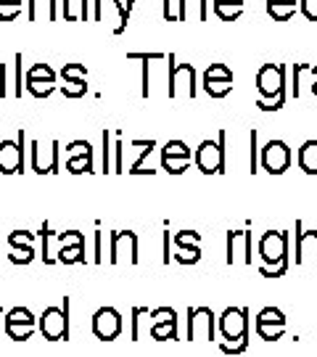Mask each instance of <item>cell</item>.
Segmentation results:
<instances>
[{
    "label": "cell",
    "mask_w": 317,
    "mask_h": 357,
    "mask_svg": "<svg viewBox=\"0 0 317 357\" xmlns=\"http://www.w3.org/2000/svg\"><path fill=\"white\" fill-rule=\"evenodd\" d=\"M175 246L178 249H188V252H193V249H201L199 243H201V233H196V230H180V233H175Z\"/></svg>",
    "instance_id": "obj_21"
},
{
    "label": "cell",
    "mask_w": 317,
    "mask_h": 357,
    "mask_svg": "<svg viewBox=\"0 0 317 357\" xmlns=\"http://www.w3.org/2000/svg\"><path fill=\"white\" fill-rule=\"evenodd\" d=\"M225 138L228 132L219 130L217 141H201L193 153V162L203 175H222L225 172Z\"/></svg>",
    "instance_id": "obj_2"
},
{
    "label": "cell",
    "mask_w": 317,
    "mask_h": 357,
    "mask_svg": "<svg viewBox=\"0 0 317 357\" xmlns=\"http://www.w3.org/2000/svg\"><path fill=\"white\" fill-rule=\"evenodd\" d=\"M24 169V130L19 132V141H0V172L13 175Z\"/></svg>",
    "instance_id": "obj_11"
},
{
    "label": "cell",
    "mask_w": 317,
    "mask_h": 357,
    "mask_svg": "<svg viewBox=\"0 0 317 357\" xmlns=\"http://www.w3.org/2000/svg\"><path fill=\"white\" fill-rule=\"evenodd\" d=\"M35 98H48L53 90H56V82H38V79H29L24 85Z\"/></svg>",
    "instance_id": "obj_30"
},
{
    "label": "cell",
    "mask_w": 317,
    "mask_h": 357,
    "mask_svg": "<svg viewBox=\"0 0 317 357\" xmlns=\"http://www.w3.org/2000/svg\"><path fill=\"white\" fill-rule=\"evenodd\" d=\"M59 262L63 265H75V262H85V246H66L59 249Z\"/></svg>",
    "instance_id": "obj_26"
},
{
    "label": "cell",
    "mask_w": 317,
    "mask_h": 357,
    "mask_svg": "<svg viewBox=\"0 0 317 357\" xmlns=\"http://www.w3.org/2000/svg\"><path fill=\"white\" fill-rule=\"evenodd\" d=\"M61 90L66 98H82L88 93V82L85 79H63Z\"/></svg>",
    "instance_id": "obj_27"
},
{
    "label": "cell",
    "mask_w": 317,
    "mask_h": 357,
    "mask_svg": "<svg viewBox=\"0 0 317 357\" xmlns=\"http://www.w3.org/2000/svg\"><path fill=\"white\" fill-rule=\"evenodd\" d=\"M262 167L270 175H283L291 167V149L286 141H270L262 149Z\"/></svg>",
    "instance_id": "obj_9"
},
{
    "label": "cell",
    "mask_w": 317,
    "mask_h": 357,
    "mask_svg": "<svg viewBox=\"0 0 317 357\" xmlns=\"http://www.w3.org/2000/svg\"><path fill=\"white\" fill-rule=\"evenodd\" d=\"M88 6H90V0H79V16H82V22H88V16H90Z\"/></svg>",
    "instance_id": "obj_50"
},
{
    "label": "cell",
    "mask_w": 317,
    "mask_h": 357,
    "mask_svg": "<svg viewBox=\"0 0 317 357\" xmlns=\"http://www.w3.org/2000/svg\"><path fill=\"white\" fill-rule=\"evenodd\" d=\"M222 355H243L249 349V339H241V342H222L219 344Z\"/></svg>",
    "instance_id": "obj_39"
},
{
    "label": "cell",
    "mask_w": 317,
    "mask_h": 357,
    "mask_svg": "<svg viewBox=\"0 0 317 357\" xmlns=\"http://www.w3.org/2000/svg\"><path fill=\"white\" fill-rule=\"evenodd\" d=\"M61 77L63 79H88V69L85 64H63Z\"/></svg>",
    "instance_id": "obj_35"
},
{
    "label": "cell",
    "mask_w": 317,
    "mask_h": 357,
    "mask_svg": "<svg viewBox=\"0 0 317 357\" xmlns=\"http://www.w3.org/2000/svg\"><path fill=\"white\" fill-rule=\"evenodd\" d=\"M215 13L222 19V22H235L243 13V8H215Z\"/></svg>",
    "instance_id": "obj_46"
},
{
    "label": "cell",
    "mask_w": 317,
    "mask_h": 357,
    "mask_svg": "<svg viewBox=\"0 0 317 357\" xmlns=\"http://www.w3.org/2000/svg\"><path fill=\"white\" fill-rule=\"evenodd\" d=\"M29 79H38V82H56V72L48 64H35L26 72V82Z\"/></svg>",
    "instance_id": "obj_28"
},
{
    "label": "cell",
    "mask_w": 317,
    "mask_h": 357,
    "mask_svg": "<svg viewBox=\"0 0 317 357\" xmlns=\"http://www.w3.org/2000/svg\"><path fill=\"white\" fill-rule=\"evenodd\" d=\"M151 339L156 342H175L178 339V318H167V320H159V323H153L151 326Z\"/></svg>",
    "instance_id": "obj_16"
},
{
    "label": "cell",
    "mask_w": 317,
    "mask_h": 357,
    "mask_svg": "<svg viewBox=\"0 0 317 357\" xmlns=\"http://www.w3.org/2000/svg\"><path fill=\"white\" fill-rule=\"evenodd\" d=\"M215 8H243V0H215Z\"/></svg>",
    "instance_id": "obj_48"
},
{
    "label": "cell",
    "mask_w": 317,
    "mask_h": 357,
    "mask_svg": "<svg viewBox=\"0 0 317 357\" xmlns=\"http://www.w3.org/2000/svg\"><path fill=\"white\" fill-rule=\"evenodd\" d=\"M267 3H296V0H267Z\"/></svg>",
    "instance_id": "obj_56"
},
{
    "label": "cell",
    "mask_w": 317,
    "mask_h": 357,
    "mask_svg": "<svg viewBox=\"0 0 317 357\" xmlns=\"http://www.w3.org/2000/svg\"><path fill=\"white\" fill-rule=\"evenodd\" d=\"M93 333L101 342H114L116 336L122 333V315L116 312L114 307H98L93 315Z\"/></svg>",
    "instance_id": "obj_8"
},
{
    "label": "cell",
    "mask_w": 317,
    "mask_h": 357,
    "mask_svg": "<svg viewBox=\"0 0 317 357\" xmlns=\"http://www.w3.org/2000/svg\"><path fill=\"white\" fill-rule=\"evenodd\" d=\"M312 93H315V96H317V79H315V82H312Z\"/></svg>",
    "instance_id": "obj_58"
},
{
    "label": "cell",
    "mask_w": 317,
    "mask_h": 357,
    "mask_svg": "<svg viewBox=\"0 0 317 357\" xmlns=\"http://www.w3.org/2000/svg\"><path fill=\"white\" fill-rule=\"evenodd\" d=\"M59 141L51 143L48 149V156H42V143H32V169L38 175H53L59 172Z\"/></svg>",
    "instance_id": "obj_13"
},
{
    "label": "cell",
    "mask_w": 317,
    "mask_h": 357,
    "mask_svg": "<svg viewBox=\"0 0 317 357\" xmlns=\"http://www.w3.org/2000/svg\"><path fill=\"white\" fill-rule=\"evenodd\" d=\"M209 6L206 0H180V22H206Z\"/></svg>",
    "instance_id": "obj_14"
},
{
    "label": "cell",
    "mask_w": 317,
    "mask_h": 357,
    "mask_svg": "<svg viewBox=\"0 0 317 357\" xmlns=\"http://www.w3.org/2000/svg\"><path fill=\"white\" fill-rule=\"evenodd\" d=\"M296 265H317V230H302L296 222Z\"/></svg>",
    "instance_id": "obj_12"
},
{
    "label": "cell",
    "mask_w": 317,
    "mask_h": 357,
    "mask_svg": "<svg viewBox=\"0 0 317 357\" xmlns=\"http://www.w3.org/2000/svg\"><path fill=\"white\" fill-rule=\"evenodd\" d=\"M254 326H286V315H283V310H278V307H265L254 318Z\"/></svg>",
    "instance_id": "obj_18"
},
{
    "label": "cell",
    "mask_w": 317,
    "mask_h": 357,
    "mask_svg": "<svg viewBox=\"0 0 317 357\" xmlns=\"http://www.w3.org/2000/svg\"><path fill=\"white\" fill-rule=\"evenodd\" d=\"M3 328L13 342H26V339H32V333L38 331V326H3Z\"/></svg>",
    "instance_id": "obj_31"
},
{
    "label": "cell",
    "mask_w": 317,
    "mask_h": 357,
    "mask_svg": "<svg viewBox=\"0 0 317 357\" xmlns=\"http://www.w3.org/2000/svg\"><path fill=\"white\" fill-rule=\"evenodd\" d=\"M299 8L309 22H317V0H299Z\"/></svg>",
    "instance_id": "obj_44"
},
{
    "label": "cell",
    "mask_w": 317,
    "mask_h": 357,
    "mask_svg": "<svg viewBox=\"0 0 317 357\" xmlns=\"http://www.w3.org/2000/svg\"><path fill=\"white\" fill-rule=\"evenodd\" d=\"M309 75H312L317 79V66H309Z\"/></svg>",
    "instance_id": "obj_57"
},
{
    "label": "cell",
    "mask_w": 317,
    "mask_h": 357,
    "mask_svg": "<svg viewBox=\"0 0 317 357\" xmlns=\"http://www.w3.org/2000/svg\"><path fill=\"white\" fill-rule=\"evenodd\" d=\"M283 103H286V98H262V96H259L256 106H259L262 112H278V109H283Z\"/></svg>",
    "instance_id": "obj_42"
},
{
    "label": "cell",
    "mask_w": 317,
    "mask_h": 357,
    "mask_svg": "<svg viewBox=\"0 0 317 357\" xmlns=\"http://www.w3.org/2000/svg\"><path fill=\"white\" fill-rule=\"evenodd\" d=\"M169 98H196V69L193 64H175V56L169 53Z\"/></svg>",
    "instance_id": "obj_5"
},
{
    "label": "cell",
    "mask_w": 317,
    "mask_h": 357,
    "mask_svg": "<svg viewBox=\"0 0 317 357\" xmlns=\"http://www.w3.org/2000/svg\"><path fill=\"white\" fill-rule=\"evenodd\" d=\"M256 90H259L262 98H286V66H259V72H256Z\"/></svg>",
    "instance_id": "obj_4"
},
{
    "label": "cell",
    "mask_w": 317,
    "mask_h": 357,
    "mask_svg": "<svg viewBox=\"0 0 317 357\" xmlns=\"http://www.w3.org/2000/svg\"><path fill=\"white\" fill-rule=\"evenodd\" d=\"M203 333V339L215 342L217 315L212 307H188V339H196Z\"/></svg>",
    "instance_id": "obj_7"
},
{
    "label": "cell",
    "mask_w": 317,
    "mask_h": 357,
    "mask_svg": "<svg viewBox=\"0 0 317 357\" xmlns=\"http://www.w3.org/2000/svg\"><path fill=\"white\" fill-rule=\"evenodd\" d=\"M40 333L48 342H66L69 339V299H63V307H48L38 323Z\"/></svg>",
    "instance_id": "obj_3"
},
{
    "label": "cell",
    "mask_w": 317,
    "mask_h": 357,
    "mask_svg": "<svg viewBox=\"0 0 317 357\" xmlns=\"http://www.w3.org/2000/svg\"><path fill=\"white\" fill-rule=\"evenodd\" d=\"M101 259H103V233L95 230V262H101Z\"/></svg>",
    "instance_id": "obj_49"
},
{
    "label": "cell",
    "mask_w": 317,
    "mask_h": 357,
    "mask_svg": "<svg viewBox=\"0 0 317 357\" xmlns=\"http://www.w3.org/2000/svg\"><path fill=\"white\" fill-rule=\"evenodd\" d=\"M19 13H22V6H16V3H11V6H0V22H13Z\"/></svg>",
    "instance_id": "obj_43"
},
{
    "label": "cell",
    "mask_w": 317,
    "mask_h": 357,
    "mask_svg": "<svg viewBox=\"0 0 317 357\" xmlns=\"http://www.w3.org/2000/svg\"><path fill=\"white\" fill-rule=\"evenodd\" d=\"M56 238L61 243L63 249L66 246H85V236L79 230H66V233H56Z\"/></svg>",
    "instance_id": "obj_33"
},
{
    "label": "cell",
    "mask_w": 317,
    "mask_h": 357,
    "mask_svg": "<svg viewBox=\"0 0 317 357\" xmlns=\"http://www.w3.org/2000/svg\"><path fill=\"white\" fill-rule=\"evenodd\" d=\"M203 90L212 98H225L233 90V79H203Z\"/></svg>",
    "instance_id": "obj_24"
},
{
    "label": "cell",
    "mask_w": 317,
    "mask_h": 357,
    "mask_svg": "<svg viewBox=\"0 0 317 357\" xmlns=\"http://www.w3.org/2000/svg\"><path fill=\"white\" fill-rule=\"evenodd\" d=\"M109 138H111V135H109V130H106V132H103V167H101V172H114V169H111V159H109Z\"/></svg>",
    "instance_id": "obj_47"
},
{
    "label": "cell",
    "mask_w": 317,
    "mask_h": 357,
    "mask_svg": "<svg viewBox=\"0 0 317 357\" xmlns=\"http://www.w3.org/2000/svg\"><path fill=\"white\" fill-rule=\"evenodd\" d=\"M66 169H69L72 175L93 172V151H88V153H77V156H69V162H66Z\"/></svg>",
    "instance_id": "obj_19"
},
{
    "label": "cell",
    "mask_w": 317,
    "mask_h": 357,
    "mask_svg": "<svg viewBox=\"0 0 317 357\" xmlns=\"http://www.w3.org/2000/svg\"><path fill=\"white\" fill-rule=\"evenodd\" d=\"M32 241H35V233H29V230H13L11 236H8L11 249H29Z\"/></svg>",
    "instance_id": "obj_29"
},
{
    "label": "cell",
    "mask_w": 317,
    "mask_h": 357,
    "mask_svg": "<svg viewBox=\"0 0 317 357\" xmlns=\"http://www.w3.org/2000/svg\"><path fill=\"white\" fill-rule=\"evenodd\" d=\"M175 257V262H180V265H196L199 259H201V249H193V252H188V249H178V255Z\"/></svg>",
    "instance_id": "obj_38"
},
{
    "label": "cell",
    "mask_w": 317,
    "mask_h": 357,
    "mask_svg": "<svg viewBox=\"0 0 317 357\" xmlns=\"http://www.w3.org/2000/svg\"><path fill=\"white\" fill-rule=\"evenodd\" d=\"M16 96H22V53H19V75H16Z\"/></svg>",
    "instance_id": "obj_54"
},
{
    "label": "cell",
    "mask_w": 317,
    "mask_h": 357,
    "mask_svg": "<svg viewBox=\"0 0 317 357\" xmlns=\"http://www.w3.org/2000/svg\"><path fill=\"white\" fill-rule=\"evenodd\" d=\"M217 320H219V333L225 342L249 339V310L246 307H228Z\"/></svg>",
    "instance_id": "obj_6"
},
{
    "label": "cell",
    "mask_w": 317,
    "mask_h": 357,
    "mask_svg": "<svg viewBox=\"0 0 317 357\" xmlns=\"http://www.w3.org/2000/svg\"><path fill=\"white\" fill-rule=\"evenodd\" d=\"M0 315H3V310H0Z\"/></svg>",
    "instance_id": "obj_59"
},
{
    "label": "cell",
    "mask_w": 317,
    "mask_h": 357,
    "mask_svg": "<svg viewBox=\"0 0 317 357\" xmlns=\"http://www.w3.org/2000/svg\"><path fill=\"white\" fill-rule=\"evenodd\" d=\"M296 162L307 175H317V141H304L296 153Z\"/></svg>",
    "instance_id": "obj_15"
},
{
    "label": "cell",
    "mask_w": 317,
    "mask_h": 357,
    "mask_svg": "<svg viewBox=\"0 0 317 357\" xmlns=\"http://www.w3.org/2000/svg\"><path fill=\"white\" fill-rule=\"evenodd\" d=\"M188 156H162V169H167L169 175H183L188 169Z\"/></svg>",
    "instance_id": "obj_25"
},
{
    "label": "cell",
    "mask_w": 317,
    "mask_h": 357,
    "mask_svg": "<svg viewBox=\"0 0 317 357\" xmlns=\"http://www.w3.org/2000/svg\"><path fill=\"white\" fill-rule=\"evenodd\" d=\"M8 259H11L13 265H29V262L35 259V249H32V246H29V249H22V252L13 249L11 255H8Z\"/></svg>",
    "instance_id": "obj_40"
},
{
    "label": "cell",
    "mask_w": 317,
    "mask_h": 357,
    "mask_svg": "<svg viewBox=\"0 0 317 357\" xmlns=\"http://www.w3.org/2000/svg\"><path fill=\"white\" fill-rule=\"evenodd\" d=\"M254 328L259 333V339H265V342H278L286 331V326H254Z\"/></svg>",
    "instance_id": "obj_34"
},
{
    "label": "cell",
    "mask_w": 317,
    "mask_h": 357,
    "mask_svg": "<svg viewBox=\"0 0 317 357\" xmlns=\"http://www.w3.org/2000/svg\"><path fill=\"white\" fill-rule=\"evenodd\" d=\"M262 265L259 273L265 278H280L288 270V233L286 230H267L259 241Z\"/></svg>",
    "instance_id": "obj_1"
},
{
    "label": "cell",
    "mask_w": 317,
    "mask_h": 357,
    "mask_svg": "<svg viewBox=\"0 0 317 357\" xmlns=\"http://www.w3.org/2000/svg\"><path fill=\"white\" fill-rule=\"evenodd\" d=\"M249 141H252V156H249V172H259V165H262V153L256 149V130H252V135H249Z\"/></svg>",
    "instance_id": "obj_37"
},
{
    "label": "cell",
    "mask_w": 317,
    "mask_h": 357,
    "mask_svg": "<svg viewBox=\"0 0 317 357\" xmlns=\"http://www.w3.org/2000/svg\"><path fill=\"white\" fill-rule=\"evenodd\" d=\"M143 323H148V331H151V310L148 307H132V331H130L132 342L140 339V326Z\"/></svg>",
    "instance_id": "obj_20"
},
{
    "label": "cell",
    "mask_w": 317,
    "mask_h": 357,
    "mask_svg": "<svg viewBox=\"0 0 317 357\" xmlns=\"http://www.w3.org/2000/svg\"><path fill=\"white\" fill-rule=\"evenodd\" d=\"M164 265H169V225H167L164 233Z\"/></svg>",
    "instance_id": "obj_53"
},
{
    "label": "cell",
    "mask_w": 317,
    "mask_h": 357,
    "mask_svg": "<svg viewBox=\"0 0 317 357\" xmlns=\"http://www.w3.org/2000/svg\"><path fill=\"white\" fill-rule=\"evenodd\" d=\"M3 326H38V320H35L29 307H13V310L6 312Z\"/></svg>",
    "instance_id": "obj_17"
},
{
    "label": "cell",
    "mask_w": 317,
    "mask_h": 357,
    "mask_svg": "<svg viewBox=\"0 0 317 357\" xmlns=\"http://www.w3.org/2000/svg\"><path fill=\"white\" fill-rule=\"evenodd\" d=\"M63 19H75V13H72V0H63Z\"/></svg>",
    "instance_id": "obj_52"
},
{
    "label": "cell",
    "mask_w": 317,
    "mask_h": 357,
    "mask_svg": "<svg viewBox=\"0 0 317 357\" xmlns=\"http://www.w3.org/2000/svg\"><path fill=\"white\" fill-rule=\"evenodd\" d=\"M162 16H164L167 22H180V0H164Z\"/></svg>",
    "instance_id": "obj_41"
},
{
    "label": "cell",
    "mask_w": 317,
    "mask_h": 357,
    "mask_svg": "<svg viewBox=\"0 0 317 357\" xmlns=\"http://www.w3.org/2000/svg\"><path fill=\"white\" fill-rule=\"evenodd\" d=\"M88 151H93L88 141H72L69 146H66V153H69V156H77V153H88Z\"/></svg>",
    "instance_id": "obj_45"
},
{
    "label": "cell",
    "mask_w": 317,
    "mask_h": 357,
    "mask_svg": "<svg viewBox=\"0 0 317 357\" xmlns=\"http://www.w3.org/2000/svg\"><path fill=\"white\" fill-rule=\"evenodd\" d=\"M162 156H188V159H193L188 143L183 141H167L164 149H162Z\"/></svg>",
    "instance_id": "obj_32"
},
{
    "label": "cell",
    "mask_w": 317,
    "mask_h": 357,
    "mask_svg": "<svg viewBox=\"0 0 317 357\" xmlns=\"http://www.w3.org/2000/svg\"><path fill=\"white\" fill-rule=\"evenodd\" d=\"M203 79H233V72L225 64H212L203 72Z\"/></svg>",
    "instance_id": "obj_36"
},
{
    "label": "cell",
    "mask_w": 317,
    "mask_h": 357,
    "mask_svg": "<svg viewBox=\"0 0 317 357\" xmlns=\"http://www.w3.org/2000/svg\"><path fill=\"white\" fill-rule=\"evenodd\" d=\"M122 257L130 259V265H138V236L132 230H114L111 233V257H109V262L119 265Z\"/></svg>",
    "instance_id": "obj_10"
},
{
    "label": "cell",
    "mask_w": 317,
    "mask_h": 357,
    "mask_svg": "<svg viewBox=\"0 0 317 357\" xmlns=\"http://www.w3.org/2000/svg\"><path fill=\"white\" fill-rule=\"evenodd\" d=\"M267 13L275 22H288L296 13V3H267Z\"/></svg>",
    "instance_id": "obj_23"
},
{
    "label": "cell",
    "mask_w": 317,
    "mask_h": 357,
    "mask_svg": "<svg viewBox=\"0 0 317 357\" xmlns=\"http://www.w3.org/2000/svg\"><path fill=\"white\" fill-rule=\"evenodd\" d=\"M40 8H45L48 22H56V0H29V22H40Z\"/></svg>",
    "instance_id": "obj_22"
},
{
    "label": "cell",
    "mask_w": 317,
    "mask_h": 357,
    "mask_svg": "<svg viewBox=\"0 0 317 357\" xmlns=\"http://www.w3.org/2000/svg\"><path fill=\"white\" fill-rule=\"evenodd\" d=\"M93 3H95V13H93V19H95V22H101L103 19V0H93Z\"/></svg>",
    "instance_id": "obj_51"
},
{
    "label": "cell",
    "mask_w": 317,
    "mask_h": 357,
    "mask_svg": "<svg viewBox=\"0 0 317 357\" xmlns=\"http://www.w3.org/2000/svg\"><path fill=\"white\" fill-rule=\"evenodd\" d=\"M11 3H16V6H22V0H0V6H11Z\"/></svg>",
    "instance_id": "obj_55"
}]
</instances>
